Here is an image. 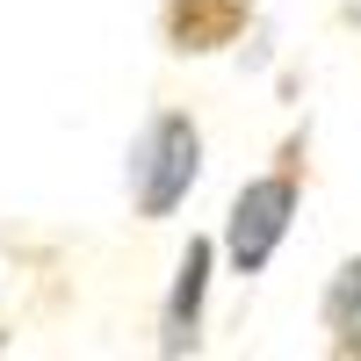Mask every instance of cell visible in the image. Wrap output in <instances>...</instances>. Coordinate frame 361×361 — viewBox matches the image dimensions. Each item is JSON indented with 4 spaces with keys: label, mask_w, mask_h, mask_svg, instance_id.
I'll return each mask as SVG.
<instances>
[{
    "label": "cell",
    "mask_w": 361,
    "mask_h": 361,
    "mask_svg": "<svg viewBox=\"0 0 361 361\" xmlns=\"http://www.w3.org/2000/svg\"><path fill=\"white\" fill-rule=\"evenodd\" d=\"M195 173H202L195 123L159 109L152 123L137 130V145H130V202H137V217H173V202L195 188Z\"/></svg>",
    "instance_id": "6da1fadb"
},
{
    "label": "cell",
    "mask_w": 361,
    "mask_h": 361,
    "mask_svg": "<svg viewBox=\"0 0 361 361\" xmlns=\"http://www.w3.org/2000/svg\"><path fill=\"white\" fill-rule=\"evenodd\" d=\"M289 217H296V166H275L238 188L231 202V224H224V246H231V267L238 275H260L275 246L289 238Z\"/></svg>",
    "instance_id": "7a4b0ae2"
},
{
    "label": "cell",
    "mask_w": 361,
    "mask_h": 361,
    "mask_svg": "<svg viewBox=\"0 0 361 361\" xmlns=\"http://www.w3.org/2000/svg\"><path fill=\"white\" fill-rule=\"evenodd\" d=\"M166 44L173 51H224L238 29L253 22V0H166Z\"/></svg>",
    "instance_id": "3957f363"
},
{
    "label": "cell",
    "mask_w": 361,
    "mask_h": 361,
    "mask_svg": "<svg viewBox=\"0 0 361 361\" xmlns=\"http://www.w3.org/2000/svg\"><path fill=\"white\" fill-rule=\"evenodd\" d=\"M202 267H209V238H188V260H180V282H173V304H166V354L195 347V311H202Z\"/></svg>",
    "instance_id": "277c9868"
},
{
    "label": "cell",
    "mask_w": 361,
    "mask_h": 361,
    "mask_svg": "<svg viewBox=\"0 0 361 361\" xmlns=\"http://www.w3.org/2000/svg\"><path fill=\"white\" fill-rule=\"evenodd\" d=\"M325 333L340 354H361V260H347L325 289Z\"/></svg>",
    "instance_id": "5b68a950"
},
{
    "label": "cell",
    "mask_w": 361,
    "mask_h": 361,
    "mask_svg": "<svg viewBox=\"0 0 361 361\" xmlns=\"http://www.w3.org/2000/svg\"><path fill=\"white\" fill-rule=\"evenodd\" d=\"M340 15H347V22H354V29H361V0H340Z\"/></svg>",
    "instance_id": "8992f818"
}]
</instances>
